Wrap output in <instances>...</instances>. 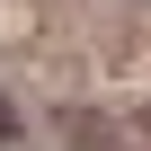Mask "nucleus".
<instances>
[{
  "label": "nucleus",
  "instance_id": "nucleus-1",
  "mask_svg": "<svg viewBox=\"0 0 151 151\" xmlns=\"http://www.w3.org/2000/svg\"><path fill=\"white\" fill-rule=\"evenodd\" d=\"M0 133H9V107H0Z\"/></svg>",
  "mask_w": 151,
  "mask_h": 151
}]
</instances>
